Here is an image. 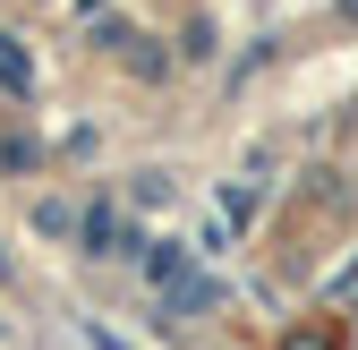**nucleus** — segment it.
<instances>
[{"label": "nucleus", "instance_id": "obj_1", "mask_svg": "<svg viewBox=\"0 0 358 350\" xmlns=\"http://www.w3.org/2000/svg\"><path fill=\"white\" fill-rule=\"evenodd\" d=\"M162 308H171V316H196V308H213V274H205V265H179V274L162 282Z\"/></svg>", "mask_w": 358, "mask_h": 350}, {"label": "nucleus", "instance_id": "obj_2", "mask_svg": "<svg viewBox=\"0 0 358 350\" xmlns=\"http://www.w3.org/2000/svg\"><path fill=\"white\" fill-rule=\"evenodd\" d=\"M0 85H9V94H26V85H34V60L17 52L9 34H0Z\"/></svg>", "mask_w": 358, "mask_h": 350}, {"label": "nucleus", "instance_id": "obj_3", "mask_svg": "<svg viewBox=\"0 0 358 350\" xmlns=\"http://www.w3.org/2000/svg\"><path fill=\"white\" fill-rule=\"evenodd\" d=\"M85 256H111V214H103V205L85 214Z\"/></svg>", "mask_w": 358, "mask_h": 350}]
</instances>
